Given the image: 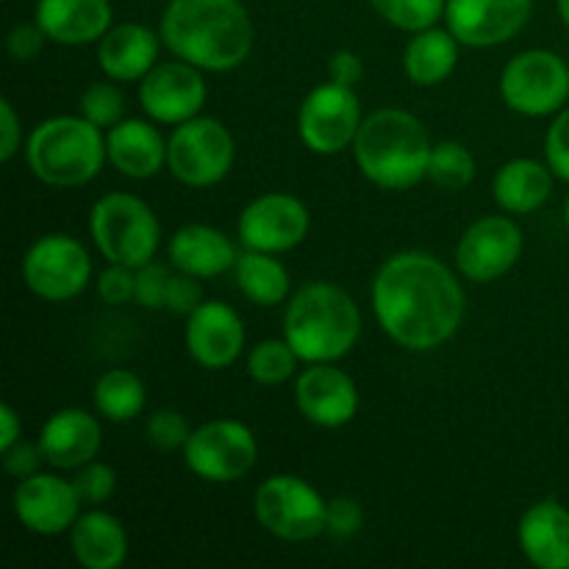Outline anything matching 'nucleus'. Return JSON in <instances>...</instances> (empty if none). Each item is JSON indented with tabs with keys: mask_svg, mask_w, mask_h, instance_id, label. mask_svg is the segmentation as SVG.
Wrapping results in <instances>:
<instances>
[{
	"mask_svg": "<svg viewBox=\"0 0 569 569\" xmlns=\"http://www.w3.org/2000/svg\"><path fill=\"white\" fill-rule=\"evenodd\" d=\"M233 272H237L239 292L253 300L256 306L283 303V298L289 295L287 267L272 259V253L244 248V253H239L237 264H233Z\"/></svg>",
	"mask_w": 569,
	"mask_h": 569,
	"instance_id": "obj_29",
	"label": "nucleus"
},
{
	"mask_svg": "<svg viewBox=\"0 0 569 569\" xmlns=\"http://www.w3.org/2000/svg\"><path fill=\"white\" fill-rule=\"evenodd\" d=\"M94 406L111 422L133 420L144 409L142 381L128 370H109L94 387Z\"/></svg>",
	"mask_w": 569,
	"mask_h": 569,
	"instance_id": "obj_30",
	"label": "nucleus"
},
{
	"mask_svg": "<svg viewBox=\"0 0 569 569\" xmlns=\"http://www.w3.org/2000/svg\"><path fill=\"white\" fill-rule=\"evenodd\" d=\"M98 295L111 306H126L137 298V270L126 264H109L98 278Z\"/></svg>",
	"mask_w": 569,
	"mask_h": 569,
	"instance_id": "obj_38",
	"label": "nucleus"
},
{
	"mask_svg": "<svg viewBox=\"0 0 569 569\" xmlns=\"http://www.w3.org/2000/svg\"><path fill=\"white\" fill-rule=\"evenodd\" d=\"M298 353L287 339H264L248 353V372L261 387H278L298 370Z\"/></svg>",
	"mask_w": 569,
	"mask_h": 569,
	"instance_id": "obj_31",
	"label": "nucleus"
},
{
	"mask_svg": "<svg viewBox=\"0 0 569 569\" xmlns=\"http://www.w3.org/2000/svg\"><path fill=\"white\" fill-rule=\"evenodd\" d=\"M500 94L526 117L556 114L569 100V64L553 50H526L503 67Z\"/></svg>",
	"mask_w": 569,
	"mask_h": 569,
	"instance_id": "obj_9",
	"label": "nucleus"
},
{
	"mask_svg": "<svg viewBox=\"0 0 569 569\" xmlns=\"http://www.w3.org/2000/svg\"><path fill=\"white\" fill-rule=\"evenodd\" d=\"M259 456L253 431L237 420H214L189 433L187 467L209 483H231L248 476Z\"/></svg>",
	"mask_w": 569,
	"mask_h": 569,
	"instance_id": "obj_11",
	"label": "nucleus"
},
{
	"mask_svg": "<svg viewBox=\"0 0 569 569\" xmlns=\"http://www.w3.org/2000/svg\"><path fill=\"white\" fill-rule=\"evenodd\" d=\"M365 522V511L353 498H333L328 500V531L333 537H353Z\"/></svg>",
	"mask_w": 569,
	"mask_h": 569,
	"instance_id": "obj_42",
	"label": "nucleus"
},
{
	"mask_svg": "<svg viewBox=\"0 0 569 569\" xmlns=\"http://www.w3.org/2000/svg\"><path fill=\"white\" fill-rule=\"evenodd\" d=\"M456 61H459V39L450 31H439V28L417 31V37L411 39L403 53L406 76L417 87L442 83L456 70Z\"/></svg>",
	"mask_w": 569,
	"mask_h": 569,
	"instance_id": "obj_28",
	"label": "nucleus"
},
{
	"mask_svg": "<svg viewBox=\"0 0 569 569\" xmlns=\"http://www.w3.org/2000/svg\"><path fill=\"white\" fill-rule=\"evenodd\" d=\"M565 222H567V228H569V198H567V206H565Z\"/></svg>",
	"mask_w": 569,
	"mask_h": 569,
	"instance_id": "obj_48",
	"label": "nucleus"
},
{
	"mask_svg": "<svg viewBox=\"0 0 569 569\" xmlns=\"http://www.w3.org/2000/svg\"><path fill=\"white\" fill-rule=\"evenodd\" d=\"M167 167L187 187H214L233 167V137L214 117H192L172 131Z\"/></svg>",
	"mask_w": 569,
	"mask_h": 569,
	"instance_id": "obj_8",
	"label": "nucleus"
},
{
	"mask_svg": "<svg viewBox=\"0 0 569 569\" xmlns=\"http://www.w3.org/2000/svg\"><path fill=\"white\" fill-rule=\"evenodd\" d=\"M44 31L39 28V22H20V26L11 28L9 33V53L14 61H33L42 53L44 44Z\"/></svg>",
	"mask_w": 569,
	"mask_h": 569,
	"instance_id": "obj_43",
	"label": "nucleus"
},
{
	"mask_svg": "<svg viewBox=\"0 0 569 569\" xmlns=\"http://www.w3.org/2000/svg\"><path fill=\"white\" fill-rule=\"evenodd\" d=\"M253 37L242 0H170L161 14V39L170 53L206 72L244 64Z\"/></svg>",
	"mask_w": 569,
	"mask_h": 569,
	"instance_id": "obj_2",
	"label": "nucleus"
},
{
	"mask_svg": "<svg viewBox=\"0 0 569 569\" xmlns=\"http://www.w3.org/2000/svg\"><path fill=\"white\" fill-rule=\"evenodd\" d=\"M361 106L353 87L345 83H322L306 94L300 106L298 131L311 153L333 156L356 142L361 128Z\"/></svg>",
	"mask_w": 569,
	"mask_h": 569,
	"instance_id": "obj_12",
	"label": "nucleus"
},
{
	"mask_svg": "<svg viewBox=\"0 0 569 569\" xmlns=\"http://www.w3.org/2000/svg\"><path fill=\"white\" fill-rule=\"evenodd\" d=\"M533 0H448V31L470 48L509 42L531 20Z\"/></svg>",
	"mask_w": 569,
	"mask_h": 569,
	"instance_id": "obj_15",
	"label": "nucleus"
},
{
	"mask_svg": "<svg viewBox=\"0 0 569 569\" xmlns=\"http://www.w3.org/2000/svg\"><path fill=\"white\" fill-rule=\"evenodd\" d=\"M328 70H331V81L345 83V87H356L361 81V76H365V64H361V59L353 50H339V53H333Z\"/></svg>",
	"mask_w": 569,
	"mask_h": 569,
	"instance_id": "obj_45",
	"label": "nucleus"
},
{
	"mask_svg": "<svg viewBox=\"0 0 569 569\" xmlns=\"http://www.w3.org/2000/svg\"><path fill=\"white\" fill-rule=\"evenodd\" d=\"M361 315L350 295L333 283L317 281L289 300L283 339L306 365H331L356 348Z\"/></svg>",
	"mask_w": 569,
	"mask_h": 569,
	"instance_id": "obj_4",
	"label": "nucleus"
},
{
	"mask_svg": "<svg viewBox=\"0 0 569 569\" xmlns=\"http://www.w3.org/2000/svg\"><path fill=\"white\" fill-rule=\"evenodd\" d=\"M0 161H11L20 150V117H17L11 100H0Z\"/></svg>",
	"mask_w": 569,
	"mask_h": 569,
	"instance_id": "obj_44",
	"label": "nucleus"
},
{
	"mask_svg": "<svg viewBox=\"0 0 569 569\" xmlns=\"http://www.w3.org/2000/svg\"><path fill=\"white\" fill-rule=\"evenodd\" d=\"M431 150L426 126L400 109H381L367 117L353 142L356 164L367 181L395 192L417 187L428 178Z\"/></svg>",
	"mask_w": 569,
	"mask_h": 569,
	"instance_id": "obj_3",
	"label": "nucleus"
},
{
	"mask_svg": "<svg viewBox=\"0 0 569 569\" xmlns=\"http://www.w3.org/2000/svg\"><path fill=\"white\" fill-rule=\"evenodd\" d=\"M495 200L509 214H531L542 209L553 192V170L542 161L515 159L495 176Z\"/></svg>",
	"mask_w": 569,
	"mask_h": 569,
	"instance_id": "obj_27",
	"label": "nucleus"
},
{
	"mask_svg": "<svg viewBox=\"0 0 569 569\" xmlns=\"http://www.w3.org/2000/svg\"><path fill=\"white\" fill-rule=\"evenodd\" d=\"M42 461H48L44 459V453H42V445H31V442H17V445H11L9 450H3V470L9 472L11 478H31V476H37L39 472V467H42Z\"/></svg>",
	"mask_w": 569,
	"mask_h": 569,
	"instance_id": "obj_41",
	"label": "nucleus"
},
{
	"mask_svg": "<svg viewBox=\"0 0 569 569\" xmlns=\"http://www.w3.org/2000/svg\"><path fill=\"white\" fill-rule=\"evenodd\" d=\"M126 111V98L120 89L109 81H98L81 94V117H87L98 128H114Z\"/></svg>",
	"mask_w": 569,
	"mask_h": 569,
	"instance_id": "obj_34",
	"label": "nucleus"
},
{
	"mask_svg": "<svg viewBox=\"0 0 569 569\" xmlns=\"http://www.w3.org/2000/svg\"><path fill=\"white\" fill-rule=\"evenodd\" d=\"M33 20L50 42L87 44L111 28L109 0H37Z\"/></svg>",
	"mask_w": 569,
	"mask_h": 569,
	"instance_id": "obj_21",
	"label": "nucleus"
},
{
	"mask_svg": "<svg viewBox=\"0 0 569 569\" xmlns=\"http://www.w3.org/2000/svg\"><path fill=\"white\" fill-rule=\"evenodd\" d=\"M139 103L144 114L164 126H181L200 114L206 103V81L189 61L156 64L139 87Z\"/></svg>",
	"mask_w": 569,
	"mask_h": 569,
	"instance_id": "obj_16",
	"label": "nucleus"
},
{
	"mask_svg": "<svg viewBox=\"0 0 569 569\" xmlns=\"http://www.w3.org/2000/svg\"><path fill=\"white\" fill-rule=\"evenodd\" d=\"M556 6H559L561 20H565V26L569 28V0H556Z\"/></svg>",
	"mask_w": 569,
	"mask_h": 569,
	"instance_id": "obj_47",
	"label": "nucleus"
},
{
	"mask_svg": "<svg viewBox=\"0 0 569 569\" xmlns=\"http://www.w3.org/2000/svg\"><path fill=\"white\" fill-rule=\"evenodd\" d=\"M428 178L439 189L459 192V189L470 187L472 178H476V159H472V153L461 142H439L431 150Z\"/></svg>",
	"mask_w": 569,
	"mask_h": 569,
	"instance_id": "obj_32",
	"label": "nucleus"
},
{
	"mask_svg": "<svg viewBox=\"0 0 569 569\" xmlns=\"http://www.w3.org/2000/svg\"><path fill=\"white\" fill-rule=\"evenodd\" d=\"M92 261L87 248L67 233H48L28 248L22 259V281L37 298L67 303L87 289Z\"/></svg>",
	"mask_w": 569,
	"mask_h": 569,
	"instance_id": "obj_10",
	"label": "nucleus"
},
{
	"mask_svg": "<svg viewBox=\"0 0 569 569\" xmlns=\"http://www.w3.org/2000/svg\"><path fill=\"white\" fill-rule=\"evenodd\" d=\"M372 309L400 348L433 350L459 331L465 292L442 261L409 250L387 259L376 272Z\"/></svg>",
	"mask_w": 569,
	"mask_h": 569,
	"instance_id": "obj_1",
	"label": "nucleus"
},
{
	"mask_svg": "<svg viewBox=\"0 0 569 569\" xmlns=\"http://www.w3.org/2000/svg\"><path fill=\"white\" fill-rule=\"evenodd\" d=\"M522 253V231L511 217H481L456 248V267L467 281L489 283L506 276Z\"/></svg>",
	"mask_w": 569,
	"mask_h": 569,
	"instance_id": "obj_13",
	"label": "nucleus"
},
{
	"mask_svg": "<svg viewBox=\"0 0 569 569\" xmlns=\"http://www.w3.org/2000/svg\"><path fill=\"white\" fill-rule=\"evenodd\" d=\"M159 59V37L148 26L122 22L106 31L98 44L100 70L111 81H142Z\"/></svg>",
	"mask_w": 569,
	"mask_h": 569,
	"instance_id": "obj_23",
	"label": "nucleus"
},
{
	"mask_svg": "<svg viewBox=\"0 0 569 569\" xmlns=\"http://www.w3.org/2000/svg\"><path fill=\"white\" fill-rule=\"evenodd\" d=\"M256 520L283 542H309L328 531V500L298 476H272L256 489Z\"/></svg>",
	"mask_w": 569,
	"mask_h": 569,
	"instance_id": "obj_7",
	"label": "nucleus"
},
{
	"mask_svg": "<svg viewBox=\"0 0 569 569\" xmlns=\"http://www.w3.org/2000/svg\"><path fill=\"white\" fill-rule=\"evenodd\" d=\"M244 326L226 303H200L187 322V350L206 370H226L242 356Z\"/></svg>",
	"mask_w": 569,
	"mask_h": 569,
	"instance_id": "obj_19",
	"label": "nucleus"
},
{
	"mask_svg": "<svg viewBox=\"0 0 569 569\" xmlns=\"http://www.w3.org/2000/svg\"><path fill=\"white\" fill-rule=\"evenodd\" d=\"M239 253L231 239L211 226H187L170 239V261L178 272L194 278L222 276L237 264Z\"/></svg>",
	"mask_w": 569,
	"mask_h": 569,
	"instance_id": "obj_25",
	"label": "nucleus"
},
{
	"mask_svg": "<svg viewBox=\"0 0 569 569\" xmlns=\"http://www.w3.org/2000/svg\"><path fill=\"white\" fill-rule=\"evenodd\" d=\"M517 539L533 567L569 569V509L556 498L539 500L522 515Z\"/></svg>",
	"mask_w": 569,
	"mask_h": 569,
	"instance_id": "obj_20",
	"label": "nucleus"
},
{
	"mask_svg": "<svg viewBox=\"0 0 569 569\" xmlns=\"http://www.w3.org/2000/svg\"><path fill=\"white\" fill-rule=\"evenodd\" d=\"M28 167L48 187H83L100 172L106 137L87 117H50L39 122L26 144Z\"/></svg>",
	"mask_w": 569,
	"mask_h": 569,
	"instance_id": "obj_5",
	"label": "nucleus"
},
{
	"mask_svg": "<svg viewBox=\"0 0 569 569\" xmlns=\"http://www.w3.org/2000/svg\"><path fill=\"white\" fill-rule=\"evenodd\" d=\"M89 231L109 264L142 267L156 259L161 228L144 200L126 192H111L94 203Z\"/></svg>",
	"mask_w": 569,
	"mask_h": 569,
	"instance_id": "obj_6",
	"label": "nucleus"
},
{
	"mask_svg": "<svg viewBox=\"0 0 569 569\" xmlns=\"http://www.w3.org/2000/svg\"><path fill=\"white\" fill-rule=\"evenodd\" d=\"M200 278L178 272L170 278V289H167V311L172 315H192L200 303H203V289H200Z\"/></svg>",
	"mask_w": 569,
	"mask_h": 569,
	"instance_id": "obj_40",
	"label": "nucleus"
},
{
	"mask_svg": "<svg viewBox=\"0 0 569 569\" xmlns=\"http://www.w3.org/2000/svg\"><path fill=\"white\" fill-rule=\"evenodd\" d=\"M300 415L320 428H342L359 411V389L333 365H309L295 383Z\"/></svg>",
	"mask_w": 569,
	"mask_h": 569,
	"instance_id": "obj_18",
	"label": "nucleus"
},
{
	"mask_svg": "<svg viewBox=\"0 0 569 569\" xmlns=\"http://www.w3.org/2000/svg\"><path fill=\"white\" fill-rule=\"evenodd\" d=\"M0 426H3V431H0V453H3V450H9L11 445L20 442L22 437L20 417H17V411L11 409L9 403L0 406Z\"/></svg>",
	"mask_w": 569,
	"mask_h": 569,
	"instance_id": "obj_46",
	"label": "nucleus"
},
{
	"mask_svg": "<svg viewBox=\"0 0 569 569\" xmlns=\"http://www.w3.org/2000/svg\"><path fill=\"white\" fill-rule=\"evenodd\" d=\"M144 433H148V442L153 445L156 450H164V453H170V450L183 448V445L189 442V433L192 431H189L187 420H183L178 411L161 409V411H156V415H150Z\"/></svg>",
	"mask_w": 569,
	"mask_h": 569,
	"instance_id": "obj_36",
	"label": "nucleus"
},
{
	"mask_svg": "<svg viewBox=\"0 0 569 569\" xmlns=\"http://www.w3.org/2000/svg\"><path fill=\"white\" fill-rule=\"evenodd\" d=\"M370 3L395 28L417 33L442 20L448 0H370Z\"/></svg>",
	"mask_w": 569,
	"mask_h": 569,
	"instance_id": "obj_33",
	"label": "nucleus"
},
{
	"mask_svg": "<svg viewBox=\"0 0 569 569\" xmlns=\"http://www.w3.org/2000/svg\"><path fill=\"white\" fill-rule=\"evenodd\" d=\"M39 445L48 465L59 470H78L98 456L100 426L89 411L61 409L42 426Z\"/></svg>",
	"mask_w": 569,
	"mask_h": 569,
	"instance_id": "obj_22",
	"label": "nucleus"
},
{
	"mask_svg": "<svg viewBox=\"0 0 569 569\" xmlns=\"http://www.w3.org/2000/svg\"><path fill=\"white\" fill-rule=\"evenodd\" d=\"M172 272L159 261L137 267V303L144 309H167V289H170Z\"/></svg>",
	"mask_w": 569,
	"mask_h": 569,
	"instance_id": "obj_37",
	"label": "nucleus"
},
{
	"mask_svg": "<svg viewBox=\"0 0 569 569\" xmlns=\"http://www.w3.org/2000/svg\"><path fill=\"white\" fill-rule=\"evenodd\" d=\"M81 498H78L72 481L59 476L22 478L14 489V515L26 531L39 537H56L76 526Z\"/></svg>",
	"mask_w": 569,
	"mask_h": 569,
	"instance_id": "obj_17",
	"label": "nucleus"
},
{
	"mask_svg": "<svg viewBox=\"0 0 569 569\" xmlns=\"http://www.w3.org/2000/svg\"><path fill=\"white\" fill-rule=\"evenodd\" d=\"M106 153L117 172L137 181L153 178L167 164V142L144 120H120L114 128H109Z\"/></svg>",
	"mask_w": 569,
	"mask_h": 569,
	"instance_id": "obj_24",
	"label": "nucleus"
},
{
	"mask_svg": "<svg viewBox=\"0 0 569 569\" xmlns=\"http://www.w3.org/2000/svg\"><path fill=\"white\" fill-rule=\"evenodd\" d=\"M70 548L83 569H117L128 556L126 528L106 511H89L70 528Z\"/></svg>",
	"mask_w": 569,
	"mask_h": 569,
	"instance_id": "obj_26",
	"label": "nucleus"
},
{
	"mask_svg": "<svg viewBox=\"0 0 569 569\" xmlns=\"http://www.w3.org/2000/svg\"><path fill=\"white\" fill-rule=\"evenodd\" d=\"M545 156L556 178L569 183V109H561L545 139Z\"/></svg>",
	"mask_w": 569,
	"mask_h": 569,
	"instance_id": "obj_39",
	"label": "nucleus"
},
{
	"mask_svg": "<svg viewBox=\"0 0 569 569\" xmlns=\"http://www.w3.org/2000/svg\"><path fill=\"white\" fill-rule=\"evenodd\" d=\"M72 487H76L81 503L100 506L114 495L117 476L109 465H100V461H89V465L78 467L76 478H72Z\"/></svg>",
	"mask_w": 569,
	"mask_h": 569,
	"instance_id": "obj_35",
	"label": "nucleus"
},
{
	"mask_svg": "<svg viewBox=\"0 0 569 569\" xmlns=\"http://www.w3.org/2000/svg\"><path fill=\"white\" fill-rule=\"evenodd\" d=\"M239 242L261 253H287L309 233V211L298 198L270 192L256 198L239 217Z\"/></svg>",
	"mask_w": 569,
	"mask_h": 569,
	"instance_id": "obj_14",
	"label": "nucleus"
}]
</instances>
